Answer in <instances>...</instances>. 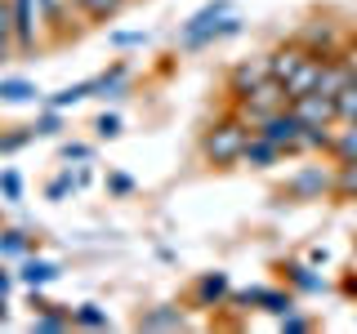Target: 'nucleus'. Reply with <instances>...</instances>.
<instances>
[{"instance_id": "1", "label": "nucleus", "mask_w": 357, "mask_h": 334, "mask_svg": "<svg viewBox=\"0 0 357 334\" xmlns=\"http://www.w3.org/2000/svg\"><path fill=\"white\" fill-rule=\"evenodd\" d=\"M250 138H255V125L228 107L223 116H215L206 129H201L197 152H201V161H206L210 170H237L241 152H245V143H250Z\"/></svg>"}, {"instance_id": "2", "label": "nucleus", "mask_w": 357, "mask_h": 334, "mask_svg": "<svg viewBox=\"0 0 357 334\" xmlns=\"http://www.w3.org/2000/svg\"><path fill=\"white\" fill-rule=\"evenodd\" d=\"M286 200H335V161L331 156H317L308 165H295L282 183Z\"/></svg>"}, {"instance_id": "3", "label": "nucleus", "mask_w": 357, "mask_h": 334, "mask_svg": "<svg viewBox=\"0 0 357 334\" xmlns=\"http://www.w3.org/2000/svg\"><path fill=\"white\" fill-rule=\"evenodd\" d=\"M9 18H14V45L18 58H31V54L50 49V22H45V5L40 0H9Z\"/></svg>"}, {"instance_id": "4", "label": "nucleus", "mask_w": 357, "mask_h": 334, "mask_svg": "<svg viewBox=\"0 0 357 334\" xmlns=\"http://www.w3.org/2000/svg\"><path fill=\"white\" fill-rule=\"evenodd\" d=\"M295 289L290 285H245V289H232L228 303L241 308V312H268V317H286L295 308Z\"/></svg>"}, {"instance_id": "5", "label": "nucleus", "mask_w": 357, "mask_h": 334, "mask_svg": "<svg viewBox=\"0 0 357 334\" xmlns=\"http://www.w3.org/2000/svg\"><path fill=\"white\" fill-rule=\"evenodd\" d=\"M282 107H290V94H286L282 81H273V76H268V81H259L250 94H241L237 103H232V111H237V116H245L250 125H259L264 116H273V111H282Z\"/></svg>"}, {"instance_id": "6", "label": "nucleus", "mask_w": 357, "mask_h": 334, "mask_svg": "<svg viewBox=\"0 0 357 334\" xmlns=\"http://www.w3.org/2000/svg\"><path fill=\"white\" fill-rule=\"evenodd\" d=\"M255 134H264L268 143H277L286 156H299V148H304V120L295 116V107H282V111H273V116H264L259 125H255Z\"/></svg>"}, {"instance_id": "7", "label": "nucleus", "mask_w": 357, "mask_h": 334, "mask_svg": "<svg viewBox=\"0 0 357 334\" xmlns=\"http://www.w3.org/2000/svg\"><path fill=\"white\" fill-rule=\"evenodd\" d=\"M223 14H232V0H206L192 18L178 22V49H206L210 27H215Z\"/></svg>"}, {"instance_id": "8", "label": "nucleus", "mask_w": 357, "mask_h": 334, "mask_svg": "<svg viewBox=\"0 0 357 334\" xmlns=\"http://www.w3.org/2000/svg\"><path fill=\"white\" fill-rule=\"evenodd\" d=\"M295 40L304 45L308 54H340V49H344V40H349V31H344L340 22H331V18H321V14H317V18H308L304 27L295 31Z\"/></svg>"}, {"instance_id": "9", "label": "nucleus", "mask_w": 357, "mask_h": 334, "mask_svg": "<svg viewBox=\"0 0 357 334\" xmlns=\"http://www.w3.org/2000/svg\"><path fill=\"white\" fill-rule=\"evenodd\" d=\"M40 5H45V22H50V40H54V45L72 40L81 27H89L76 0H40Z\"/></svg>"}, {"instance_id": "10", "label": "nucleus", "mask_w": 357, "mask_h": 334, "mask_svg": "<svg viewBox=\"0 0 357 334\" xmlns=\"http://www.w3.org/2000/svg\"><path fill=\"white\" fill-rule=\"evenodd\" d=\"M259 81H268V63L264 54H255V58H241L228 67V76H223V94H228V103H237L241 94H250Z\"/></svg>"}, {"instance_id": "11", "label": "nucleus", "mask_w": 357, "mask_h": 334, "mask_svg": "<svg viewBox=\"0 0 357 334\" xmlns=\"http://www.w3.org/2000/svg\"><path fill=\"white\" fill-rule=\"evenodd\" d=\"M232 299V276L228 272H201L197 281H192V308H206V312H215V308H223Z\"/></svg>"}, {"instance_id": "12", "label": "nucleus", "mask_w": 357, "mask_h": 334, "mask_svg": "<svg viewBox=\"0 0 357 334\" xmlns=\"http://www.w3.org/2000/svg\"><path fill=\"white\" fill-rule=\"evenodd\" d=\"M277 272H282V285H290L299 299H312V294H321V289H326V281H321V272H317V263L286 259V263H277Z\"/></svg>"}, {"instance_id": "13", "label": "nucleus", "mask_w": 357, "mask_h": 334, "mask_svg": "<svg viewBox=\"0 0 357 334\" xmlns=\"http://www.w3.org/2000/svg\"><path fill=\"white\" fill-rule=\"evenodd\" d=\"M295 116L304 120V129H335L340 125V116H335V98L326 94H304V98H295Z\"/></svg>"}, {"instance_id": "14", "label": "nucleus", "mask_w": 357, "mask_h": 334, "mask_svg": "<svg viewBox=\"0 0 357 334\" xmlns=\"http://www.w3.org/2000/svg\"><path fill=\"white\" fill-rule=\"evenodd\" d=\"M134 326L148 334H174V330H188V312L178 303H156V308H143L134 317Z\"/></svg>"}, {"instance_id": "15", "label": "nucleus", "mask_w": 357, "mask_h": 334, "mask_svg": "<svg viewBox=\"0 0 357 334\" xmlns=\"http://www.w3.org/2000/svg\"><path fill=\"white\" fill-rule=\"evenodd\" d=\"M304 54H308L304 45H299L295 36H286L282 45H273V49L264 54V63H268V76H273V81H282V85H286L290 76H295V67L304 63Z\"/></svg>"}, {"instance_id": "16", "label": "nucleus", "mask_w": 357, "mask_h": 334, "mask_svg": "<svg viewBox=\"0 0 357 334\" xmlns=\"http://www.w3.org/2000/svg\"><path fill=\"white\" fill-rule=\"evenodd\" d=\"M331 54H304V63L295 67V76L286 81V94H290V103L295 98H304V94H317V81H321V67H326Z\"/></svg>"}, {"instance_id": "17", "label": "nucleus", "mask_w": 357, "mask_h": 334, "mask_svg": "<svg viewBox=\"0 0 357 334\" xmlns=\"http://www.w3.org/2000/svg\"><path fill=\"white\" fill-rule=\"evenodd\" d=\"M63 276V267L54 259H40V254H27V259H18V285L22 289H45L54 285Z\"/></svg>"}, {"instance_id": "18", "label": "nucleus", "mask_w": 357, "mask_h": 334, "mask_svg": "<svg viewBox=\"0 0 357 334\" xmlns=\"http://www.w3.org/2000/svg\"><path fill=\"white\" fill-rule=\"evenodd\" d=\"M130 81H134V72H130V63H112L107 72H98V76H89V98H121L130 89Z\"/></svg>"}, {"instance_id": "19", "label": "nucleus", "mask_w": 357, "mask_h": 334, "mask_svg": "<svg viewBox=\"0 0 357 334\" xmlns=\"http://www.w3.org/2000/svg\"><path fill=\"white\" fill-rule=\"evenodd\" d=\"M0 103L5 107H31V103H45L36 81L27 76H0Z\"/></svg>"}, {"instance_id": "20", "label": "nucleus", "mask_w": 357, "mask_h": 334, "mask_svg": "<svg viewBox=\"0 0 357 334\" xmlns=\"http://www.w3.org/2000/svg\"><path fill=\"white\" fill-rule=\"evenodd\" d=\"M282 161H286V152L277 148V143H268L264 134H255V138L245 143V152H241L245 170H273V165H282Z\"/></svg>"}, {"instance_id": "21", "label": "nucleus", "mask_w": 357, "mask_h": 334, "mask_svg": "<svg viewBox=\"0 0 357 334\" xmlns=\"http://www.w3.org/2000/svg\"><path fill=\"white\" fill-rule=\"evenodd\" d=\"M331 161L340 165V161H357V120H340L331 134Z\"/></svg>"}, {"instance_id": "22", "label": "nucleus", "mask_w": 357, "mask_h": 334, "mask_svg": "<svg viewBox=\"0 0 357 334\" xmlns=\"http://www.w3.org/2000/svg\"><path fill=\"white\" fill-rule=\"evenodd\" d=\"M36 254V237L22 228H0V259H27Z\"/></svg>"}, {"instance_id": "23", "label": "nucleus", "mask_w": 357, "mask_h": 334, "mask_svg": "<svg viewBox=\"0 0 357 334\" xmlns=\"http://www.w3.org/2000/svg\"><path fill=\"white\" fill-rule=\"evenodd\" d=\"M81 5V14H85V22H112L121 14V9L130 5V0H76Z\"/></svg>"}, {"instance_id": "24", "label": "nucleus", "mask_w": 357, "mask_h": 334, "mask_svg": "<svg viewBox=\"0 0 357 334\" xmlns=\"http://www.w3.org/2000/svg\"><path fill=\"white\" fill-rule=\"evenodd\" d=\"M85 98H89V81H76V85H63L59 94H45V107H59V111H67V107L85 103Z\"/></svg>"}, {"instance_id": "25", "label": "nucleus", "mask_w": 357, "mask_h": 334, "mask_svg": "<svg viewBox=\"0 0 357 334\" xmlns=\"http://www.w3.org/2000/svg\"><path fill=\"white\" fill-rule=\"evenodd\" d=\"M335 200H357V161L335 165Z\"/></svg>"}, {"instance_id": "26", "label": "nucleus", "mask_w": 357, "mask_h": 334, "mask_svg": "<svg viewBox=\"0 0 357 334\" xmlns=\"http://www.w3.org/2000/svg\"><path fill=\"white\" fill-rule=\"evenodd\" d=\"M72 317H76L81 330H107L112 326V317H107L103 303H81V308H72Z\"/></svg>"}, {"instance_id": "27", "label": "nucleus", "mask_w": 357, "mask_h": 334, "mask_svg": "<svg viewBox=\"0 0 357 334\" xmlns=\"http://www.w3.org/2000/svg\"><path fill=\"white\" fill-rule=\"evenodd\" d=\"M9 58H18V45H14V18H9V0H0V67Z\"/></svg>"}, {"instance_id": "28", "label": "nucleus", "mask_w": 357, "mask_h": 334, "mask_svg": "<svg viewBox=\"0 0 357 334\" xmlns=\"http://www.w3.org/2000/svg\"><path fill=\"white\" fill-rule=\"evenodd\" d=\"M31 129H36V138H59V134H63V111L40 103V116L31 120Z\"/></svg>"}, {"instance_id": "29", "label": "nucleus", "mask_w": 357, "mask_h": 334, "mask_svg": "<svg viewBox=\"0 0 357 334\" xmlns=\"http://www.w3.org/2000/svg\"><path fill=\"white\" fill-rule=\"evenodd\" d=\"M76 192H81V183H76V174H72V170L54 174L50 183H45V200H67V196H76Z\"/></svg>"}, {"instance_id": "30", "label": "nucleus", "mask_w": 357, "mask_h": 334, "mask_svg": "<svg viewBox=\"0 0 357 334\" xmlns=\"http://www.w3.org/2000/svg\"><path fill=\"white\" fill-rule=\"evenodd\" d=\"M241 27H245V18L241 14H223L215 27H210V36H206V49L210 45H219V40H232V36H241Z\"/></svg>"}, {"instance_id": "31", "label": "nucleus", "mask_w": 357, "mask_h": 334, "mask_svg": "<svg viewBox=\"0 0 357 334\" xmlns=\"http://www.w3.org/2000/svg\"><path fill=\"white\" fill-rule=\"evenodd\" d=\"M121 129H126V120H121V111H98V116H94V138L112 143V138H121Z\"/></svg>"}, {"instance_id": "32", "label": "nucleus", "mask_w": 357, "mask_h": 334, "mask_svg": "<svg viewBox=\"0 0 357 334\" xmlns=\"http://www.w3.org/2000/svg\"><path fill=\"white\" fill-rule=\"evenodd\" d=\"M27 143H36V129H31V125L0 134V156H14V152H22V148H27Z\"/></svg>"}, {"instance_id": "33", "label": "nucleus", "mask_w": 357, "mask_h": 334, "mask_svg": "<svg viewBox=\"0 0 357 334\" xmlns=\"http://www.w3.org/2000/svg\"><path fill=\"white\" fill-rule=\"evenodd\" d=\"M312 326H317V321H312V317H304L299 308H290L286 317H277V330H282V334H308Z\"/></svg>"}, {"instance_id": "34", "label": "nucleus", "mask_w": 357, "mask_h": 334, "mask_svg": "<svg viewBox=\"0 0 357 334\" xmlns=\"http://www.w3.org/2000/svg\"><path fill=\"white\" fill-rule=\"evenodd\" d=\"M0 200H5V205L22 200V174L18 170H0Z\"/></svg>"}, {"instance_id": "35", "label": "nucleus", "mask_w": 357, "mask_h": 334, "mask_svg": "<svg viewBox=\"0 0 357 334\" xmlns=\"http://www.w3.org/2000/svg\"><path fill=\"white\" fill-rule=\"evenodd\" d=\"M335 116L340 120H357V85H344L335 94Z\"/></svg>"}, {"instance_id": "36", "label": "nucleus", "mask_w": 357, "mask_h": 334, "mask_svg": "<svg viewBox=\"0 0 357 334\" xmlns=\"http://www.w3.org/2000/svg\"><path fill=\"white\" fill-rule=\"evenodd\" d=\"M152 40V31H112V36H107V45H112V49H139V45H148Z\"/></svg>"}, {"instance_id": "37", "label": "nucleus", "mask_w": 357, "mask_h": 334, "mask_svg": "<svg viewBox=\"0 0 357 334\" xmlns=\"http://www.w3.org/2000/svg\"><path fill=\"white\" fill-rule=\"evenodd\" d=\"M59 156L63 161H89L94 148H89V143H59Z\"/></svg>"}, {"instance_id": "38", "label": "nucleus", "mask_w": 357, "mask_h": 334, "mask_svg": "<svg viewBox=\"0 0 357 334\" xmlns=\"http://www.w3.org/2000/svg\"><path fill=\"white\" fill-rule=\"evenodd\" d=\"M134 187H139V183H134L130 174H107V192L112 196H134Z\"/></svg>"}, {"instance_id": "39", "label": "nucleus", "mask_w": 357, "mask_h": 334, "mask_svg": "<svg viewBox=\"0 0 357 334\" xmlns=\"http://www.w3.org/2000/svg\"><path fill=\"white\" fill-rule=\"evenodd\" d=\"M14 285H18V272H9V267H0V294H9Z\"/></svg>"}, {"instance_id": "40", "label": "nucleus", "mask_w": 357, "mask_h": 334, "mask_svg": "<svg viewBox=\"0 0 357 334\" xmlns=\"http://www.w3.org/2000/svg\"><path fill=\"white\" fill-rule=\"evenodd\" d=\"M326 259H331V254L321 250V245H312V250H308V263H317V267H321V263H326Z\"/></svg>"}, {"instance_id": "41", "label": "nucleus", "mask_w": 357, "mask_h": 334, "mask_svg": "<svg viewBox=\"0 0 357 334\" xmlns=\"http://www.w3.org/2000/svg\"><path fill=\"white\" fill-rule=\"evenodd\" d=\"M344 294H349V299H357V272H349V276H344Z\"/></svg>"}, {"instance_id": "42", "label": "nucleus", "mask_w": 357, "mask_h": 334, "mask_svg": "<svg viewBox=\"0 0 357 334\" xmlns=\"http://www.w3.org/2000/svg\"><path fill=\"white\" fill-rule=\"evenodd\" d=\"M0 321H9V294H0Z\"/></svg>"}]
</instances>
